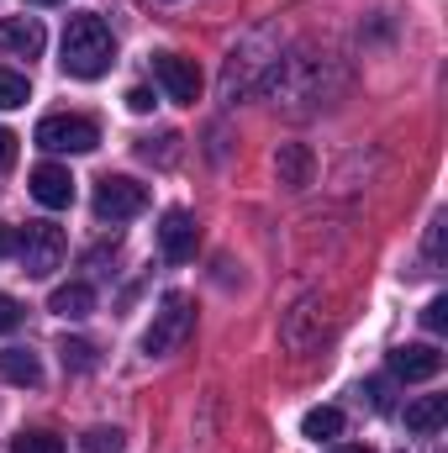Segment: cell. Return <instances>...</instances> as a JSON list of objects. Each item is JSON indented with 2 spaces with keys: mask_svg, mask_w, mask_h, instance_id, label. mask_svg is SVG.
<instances>
[{
  "mask_svg": "<svg viewBox=\"0 0 448 453\" xmlns=\"http://www.w3.org/2000/svg\"><path fill=\"white\" fill-rule=\"evenodd\" d=\"M48 48V32L37 16H5L0 21V53H16V58H37Z\"/></svg>",
  "mask_w": 448,
  "mask_h": 453,
  "instance_id": "obj_11",
  "label": "cell"
},
{
  "mask_svg": "<svg viewBox=\"0 0 448 453\" xmlns=\"http://www.w3.org/2000/svg\"><path fill=\"white\" fill-rule=\"evenodd\" d=\"M11 164H16V132H11V127H0V174H5Z\"/></svg>",
  "mask_w": 448,
  "mask_h": 453,
  "instance_id": "obj_27",
  "label": "cell"
},
{
  "mask_svg": "<svg viewBox=\"0 0 448 453\" xmlns=\"http://www.w3.org/2000/svg\"><path fill=\"white\" fill-rule=\"evenodd\" d=\"M190 327H196V311H190V296H180V290H169V296H164V306L153 311V322H148V333H143V353H148V358H164V353H174L180 342L190 338Z\"/></svg>",
  "mask_w": 448,
  "mask_h": 453,
  "instance_id": "obj_3",
  "label": "cell"
},
{
  "mask_svg": "<svg viewBox=\"0 0 448 453\" xmlns=\"http://www.w3.org/2000/svg\"><path fill=\"white\" fill-rule=\"evenodd\" d=\"M364 395H369V406H375V411H385V406H390V385H385V380H369V385H364Z\"/></svg>",
  "mask_w": 448,
  "mask_h": 453,
  "instance_id": "obj_26",
  "label": "cell"
},
{
  "mask_svg": "<svg viewBox=\"0 0 448 453\" xmlns=\"http://www.w3.org/2000/svg\"><path fill=\"white\" fill-rule=\"evenodd\" d=\"M32 101V85H27V74H16V69H0V111H16V106H27Z\"/></svg>",
  "mask_w": 448,
  "mask_h": 453,
  "instance_id": "obj_18",
  "label": "cell"
},
{
  "mask_svg": "<svg viewBox=\"0 0 448 453\" xmlns=\"http://www.w3.org/2000/svg\"><path fill=\"white\" fill-rule=\"evenodd\" d=\"M32 5H53V0H32Z\"/></svg>",
  "mask_w": 448,
  "mask_h": 453,
  "instance_id": "obj_30",
  "label": "cell"
},
{
  "mask_svg": "<svg viewBox=\"0 0 448 453\" xmlns=\"http://www.w3.org/2000/svg\"><path fill=\"white\" fill-rule=\"evenodd\" d=\"M58 358H64V369L85 374V369H96V342H85V338H64V342H58Z\"/></svg>",
  "mask_w": 448,
  "mask_h": 453,
  "instance_id": "obj_19",
  "label": "cell"
},
{
  "mask_svg": "<svg viewBox=\"0 0 448 453\" xmlns=\"http://www.w3.org/2000/svg\"><path fill=\"white\" fill-rule=\"evenodd\" d=\"M0 380H11V385H21V390H37V385H42L37 353H27V348H0Z\"/></svg>",
  "mask_w": 448,
  "mask_h": 453,
  "instance_id": "obj_14",
  "label": "cell"
},
{
  "mask_svg": "<svg viewBox=\"0 0 448 453\" xmlns=\"http://www.w3.org/2000/svg\"><path fill=\"white\" fill-rule=\"evenodd\" d=\"M11 453H64V438H53V433H16Z\"/></svg>",
  "mask_w": 448,
  "mask_h": 453,
  "instance_id": "obj_20",
  "label": "cell"
},
{
  "mask_svg": "<svg viewBox=\"0 0 448 453\" xmlns=\"http://www.w3.org/2000/svg\"><path fill=\"white\" fill-rule=\"evenodd\" d=\"M5 253H16V226L0 222V258H5Z\"/></svg>",
  "mask_w": 448,
  "mask_h": 453,
  "instance_id": "obj_28",
  "label": "cell"
},
{
  "mask_svg": "<svg viewBox=\"0 0 448 453\" xmlns=\"http://www.w3.org/2000/svg\"><path fill=\"white\" fill-rule=\"evenodd\" d=\"M148 211V185H137L132 174H106L101 185H96V217L101 222H132V217H143Z\"/></svg>",
  "mask_w": 448,
  "mask_h": 453,
  "instance_id": "obj_5",
  "label": "cell"
},
{
  "mask_svg": "<svg viewBox=\"0 0 448 453\" xmlns=\"http://www.w3.org/2000/svg\"><path fill=\"white\" fill-rule=\"evenodd\" d=\"M112 58H116L112 27H106L96 11L69 16V27H64V74H74V80H101V74L112 69Z\"/></svg>",
  "mask_w": 448,
  "mask_h": 453,
  "instance_id": "obj_1",
  "label": "cell"
},
{
  "mask_svg": "<svg viewBox=\"0 0 448 453\" xmlns=\"http://www.w3.org/2000/svg\"><path fill=\"white\" fill-rule=\"evenodd\" d=\"M80 443H85V453H127V443H121L116 427H90Z\"/></svg>",
  "mask_w": 448,
  "mask_h": 453,
  "instance_id": "obj_21",
  "label": "cell"
},
{
  "mask_svg": "<svg viewBox=\"0 0 448 453\" xmlns=\"http://www.w3.org/2000/svg\"><path fill=\"white\" fill-rule=\"evenodd\" d=\"M64 226L53 222H27L16 232V253H21V269L32 274V280H48L58 264H64Z\"/></svg>",
  "mask_w": 448,
  "mask_h": 453,
  "instance_id": "obj_4",
  "label": "cell"
},
{
  "mask_svg": "<svg viewBox=\"0 0 448 453\" xmlns=\"http://www.w3.org/2000/svg\"><path fill=\"white\" fill-rule=\"evenodd\" d=\"M27 190H32V201H37V206H48V211L74 206V174H69L64 164H37V169H32V180H27Z\"/></svg>",
  "mask_w": 448,
  "mask_h": 453,
  "instance_id": "obj_8",
  "label": "cell"
},
{
  "mask_svg": "<svg viewBox=\"0 0 448 453\" xmlns=\"http://www.w3.org/2000/svg\"><path fill=\"white\" fill-rule=\"evenodd\" d=\"M422 327H428V333H444L448 327V301L444 296H433V301L422 306Z\"/></svg>",
  "mask_w": 448,
  "mask_h": 453,
  "instance_id": "obj_23",
  "label": "cell"
},
{
  "mask_svg": "<svg viewBox=\"0 0 448 453\" xmlns=\"http://www.w3.org/2000/svg\"><path fill=\"white\" fill-rule=\"evenodd\" d=\"M333 453H375V449H364V443H337Z\"/></svg>",
  "mask_w": 448,
  "mask_h": 453,
  "instance_id": "obj_29",
  "label": "cell"
},
{
  "mask_svg": "<svg viewBox=\"0 0 448 453\" xmlns=\"http://www.w3.org/2000/svg\"><path fill=\"white\" fill-rule=\"evenodd\" d=\"M21 317H27V311H21V301H16V296H0V333H16V327H21Z\"/></svg>",
  "mask_w": 448,
  "mask_h": 453,
  "instance_id": "obj_24",
  "label": "cell"
},
{
  "mask_svg": "<svg viewBox=\"0 0 448 453\" xmlns=\"http://www.w3.org/2000/svg\"><path fill=\"white\" fill-rule=\"evenodd\" d=\"M438 369H444V353L433 342H406V348L390 353V374L396 380H433Z\"/></svg>",
  "mask_w": 448,
  "mask_h": 453,
  "instance_id": "obj_12",
  "label": "cell"
},
{
  "mask_svg": "<svg viewBox=\"0 0 448 453\" xmlns=\"http://www.w3.org/2000/svg\"><path fill=\"white\" fill-rule=\"evenodd\" d=\"M196 242H201V232H196V217H190V211H164V222H158V248H164L169 264L196 258Z\"/></svg>",
  "mask_w": 448,
  "mask_h": 453,
  "instance_id": "obj_10",
  "label": "cell"
},
{
  "mask_svg": "<svg viewBox=\"0 0 448 453\" xmlns=\"http://www.w3.org/2000/svg\"><path fill=\"white\" fill-rule=\"evenodd\" d=\"M153 80L164 85V96L174 101V106H196L201 101V69H196V58H185V53H153Z\"/></svg>",
  "mask_w": 448,
  "mask_h": 453,
  "instance_id": "obj_7",
  "label": "cell"
},
{
  "mask_svg": "<svg viewBox=\"0 0 448 453\" xmlns=\"http://www.w3.org/2000/svg\"><path fill=\"white\" fill-rule=\"evenodd\" d=\"M101 142V127L90 121V116H42L37 121V148H48V153H90Z\"/></svg>",
  "mask_w": 448,
  "mask_h": 453,
  "instance_id": "obj_6",
  "label": "cell"
},
{
  "mask_svg": "<svg viewBox=\"0 0 448 453\" xmlns=\"http://www.w3.org/2000/svg\"><path fill=\"white\" fill-rule=\"evenodd\" d=\"M444 264V211L428 222V269H438Z\"/></svg>",
  "mask_w": 448,
  "mask_h": 453,
  "instance_id": "obj_22",
  "label": "cell"
},
{
  "mask_svg": "<svg viewBox=\"0 0 448 453\" xmlns=\"http://www.w3.org/2000/svg\"><path fill=\"white\" fill-rule=\"evenodd\" d=\"M269 42H274L269 32H253L243 48H232L227 74H222L227 101H237V96H248V90H264V85H269V74H274V64H280V53H269V58H264V48H269Z\"/></svg>",
  "mask_w": 448,
  "mask_h": 453,
  "instance_id": "obj_2",
  "label": "cell"
},
{
  "mask_svg": "<svg viewBox=\"0 0 448 453\" xmlns=\"http://www.w3.org/2000/svg\"><path fill=\"white\" fill-rule=\"evenodd\" d=\"M127 111H132V116H148V111H153V90L132 85V90H127Z\"/></svg>",
  "mask_w": 448,
  "mask_h": 453,
  "instance_id": "obj_25",
  "label": "cell"
},
{
  "mask_svg": "<svg viewBox=\"0 0 448 453\" xmlns=\"http://www.w3.org/2000/svg\"><path fill=\"white\" fill-rule=\"evenodd\" d=\"M48 311H58V317H90L96 311V290L85 280H69V285H58L48 296Z\"/></svg>",
  "mask_w": 448,
  "mask_h": 453,
  "instance_id": "obj_16",
  "label": "cell"
},
{
  "mask_svg": "<svg viewBox=\"0 0 448 453\" xmlns=\"http://www.w3.org/2000/svg\"><path fill=\"white\" fill-rule=\"evenodd\" d=\"M337 433H343V411L337 406H312L301 417V438H312V443H333Z\"/></svg>",
  "mask_w": 448,
  "mask_h": 453,
  "instance_id": "obj_17",
  "label": "cell"
},
{
  "mask_svg": "<svg viewBox=\"0 0 448 453\" xmlns=\"http://www.w3.org/2000/svg\"><path fill=\"white\" fill-rule=\"evenodd\" d=\"M274 174H280V185H285V190H306V185H312V174H317L312 148H306V142H280V153H274Z\"/></svg>",
  "mask_w": 448,
  "mask_h": 453,
  "instance_id": "obj_13",
  "label": "cell"
},
{
  "mask_svg": "<svg viewBox=\"0 0 448 453\" xmlns=\"http://www.w3.org/2000/svg\"><path fill=\"white\" fill-rule=\"evenodd\" d=\"M444 422H448V395H422V401L406 406V433H417V438H433Z\"/></svg>",
  "mask_w": 448,
  "mask_h": 453,
  "instance_id": "obj_15",
  "label": "cell"
},
{
  "mask_svg": "<svg viewBox=\"0 0 448 453\" xmlns=\"http://www.w3.org/2000/svg\"><path fill=\"white\" fill-rule=\"evenodd\" d=\"M280 342H285L290 353H306V348H317V342H322V311H317V301H312V296H306V301H296V306L285 311Z\"/></svg>",
  "mask_w": 448,
  "mask_h": 453,
  "instance_id": "obj_9",
  "label": "cell"
}]
</instances>
